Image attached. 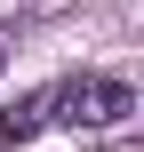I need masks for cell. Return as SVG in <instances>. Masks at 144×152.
I'll list each match as a JSON object with an SVG mask.
<instances>
[{
	"label": "cell",
	"instance_id": "7a4b0ae2",
	"mask_svg": "<svg viewBox=\"0 0 144 152\" xmlns=\"http://www.w3.org/2000/svg\"><path fill=\"white\" fill-rule=\"evenodd\" d=\"M40 120H48V96H16V112L0 120V136H8V144H24V136H40Z\"/></svg>",
	"mask_w": 144,
	"mask_h": 152
},
{
	"label": "cell",
	"instance_id": "6da1fadb",
	"mask_svg": "<svg viewBox=\"0 0 144 152\" xmlns=\"http://www.w3.org/2000/svg\"><path fill=\"white\" fill-rule=\"evenodd\" d=\"M136 112V96H128V80H112V72H80V80H64L56 96H48V120H64V128H112V120H128Z\"/></svg>",
	"mask_w": 144,
	"mask_h": 152
}]
</instances>
